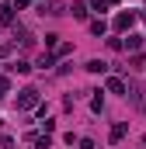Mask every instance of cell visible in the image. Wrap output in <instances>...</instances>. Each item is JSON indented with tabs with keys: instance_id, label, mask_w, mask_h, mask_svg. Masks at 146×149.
I'll use <instances>...</instances> for the list:
<instances>
[{
	"instance_id": "obj_7",
	"label": "cell",
	"mask_w": 146,
	"mask_h": 149,
	"mask_svg": "<svg viewBox=\"0 0 146 149\" xmlns=\"http://www.w3.org/2000/svg\"><path fill=\"white\" fill-rule=\"evenodd\" d=\"M0 10H4V14H0V24H14V10H11V3H4Z\"/></svg>"
},
{
	"instance_id": "obj_10",
	"label": "cell",
	"mask_w": 146,
	"mask_h": 149,
	"mask_svg": "<svg viewBox=\"0 0 146 149\" xmlns=\"http://www.w3.org/2000/svg\"><path fill=\"white\" fill-rule=\"evenodd\" d=\"M105 28H108V24H105V17H98V21H91V31H94V35H105Z\"/></svg>"
},
{
	"instance_id": "obj_16",
	"label": "cell",
	"mask_w": 146,
	"mask_h": 149,
	"mask_svg": "<svg viewBox=\"0 0 146 149\" xmlns=\"http://www.w3.org/2000/svg\"><path fill=\"white\" fill-rule=\"evenodd\" d=\"M0 125H4V118H0Z\"/></svg>"
},
{
	"instance_id": "obj_4",
	"label": "cell",
	"mask_w": 146,
	"mask_h": 149,
	"mask_svg": "<svg viewBox=\"0 0 146 149\" xmlns=\"http://www.w3.org/2000/svg\"><path fill=\"white\" fill-rule=\"evenodd\" d=\"M122 45H125L129 52H139V49H143V35H129L125 42H122Z\"/></svg>"
},
{
	"instance_id": "obj_5",
	"label": "cell",
	"mask_w": 146,
	"mask_h": 149,
	"mask_svg": "<svg viewBox=\"0 0 146 149\" xmlns=\"http://www.w3.org/2000/svg\"><path fill=\"white\" fill-rule=\"evenodd\" d=\"M125 132H129V125H125V121H118V125L111 128V142H122V139H125Z\"/></svg>"
},
{
	"instance_id": "obj_2",
	"label": "cell",
	"mask_w": 146,
	"mask_h": 149,
	"mask_svg": "<svg viewBox=\"0 0 146 149\" xmlns=\"http://www.w3.org/2000/svg\"><path fill=\"white\" fill-rule=\"evenodd\" d=\"M132 24H136V14H132V10H122V14L115 17V28H118V31H129Z\"/></svg>"
},
{
	"instance_id": "obj_3",
	"label": "cell",
	"mask_w": 146,
	"mask_h": 149,
	"mask_svg": "<svg viewBox=\"0 0 146 149\" xmlns=\"http://www.w3.org/2000/svg\"><path fill=\"white\" fill-rule=\"evenodd\" d=\"M129 94H132V104H136L139 111H146V90L143 87H129Z\"/></svg>"
},
{
	"instance_id": "obj_9",
	"label": "cell",
	"mask_w": 146,
	"mask_h": 149,
	"mask_svg": "<svg viewBox=\"0 0 146 149\" xmlns=\"http://www.w3.org/2000/svg\"><path fill=\"white\" fill-rule=\"evenodd\" d=\"M73 17H77V21H87V7H84V3H73Z\"/></svg>"
},
{
	"instance_id": "obj_12",
	"label": "cell",
	"mask_w": 146,
	"mask_h": 149,
	"mask_svg": "<svg viewBox=\"0 0 146 149\" xmlns=\"http://www.w3.org/2000/svg\"><path fill=\"white\" fill-rule=\"evenodd\" d=\"M11 70H14V73H32V66H28V63H14Z\"/></svg>"
},
{
	"instance_id": "obj_11",
	"label": "cell",
	"mask_w": 146,
	"mask_h": 149,
	"mask_svg": "<svg viewBox=\"0 0 146 149\" xmlns=\"http://www.w3.org/2000/svg\"><path fill=\"white\" fill-rule=\"evenodd\" d=\"M132 70H146V56H143V52H139V56L132 59Z\"/></svg>"
},
{
	"instance_id": "obj_14",
	"label": "cell",
	"mask_w": 146,
	"mask_h": 149,
	"mask_svg": "<svg viewBox=\"0 0 146 149\" xmlns=\"http://www.w3.org/2000/svg\"><path fill=\"white\" fill-rule=\"evenodd\" d=\"M80 149H94V139H80Z\"/></svg>"
},
{
	"instance_id": "obj_15",
	"label": "cell",
	"mask_w": 146,
	"mask_h": 149,
	"mask_svg": "<svg viewBox=\"0 0 146 149\" xmlns=\"http://www.w3.org/2000/svg\"><path fill=\"white\" fill-rule=\"evenodd\" d=\"M11 3H14V7H28L32 0H11Z\"/></svg>"
},
{
	"instance_id": "obj_6",
	"label": "cell",
	"mask_w": 146,
	"mask_h": 149,
	"mask_svg": "<svg viewBox=\"0 0 146 149\" xmlns=\"http://www.w3.org/2000/svg\"><path fill=\"white\" fill-rule=\"evenodd\" d=\"M108 94H125V83L118 76H108Z\"/></svg>"
},
{
	"instance_id": "obj_1",
	"label": "cell",
	"mask_w": 146,
	"mask_h": 149,
	"mask_svg": "<svg viewBox=\"0 0 146 149\" xmlns=\"http://www.w3.org/2000/svg\"><path fill=\"white\" fill-rule=\"evenodd\" d=\"M32 108H38V90L35 87H25L18 94V111H32Z\"/></svg>"
},
{
	"instance_id": "obj_13",
	"label": "cell",
	"mask_w": 146,
	"mask_h": 149,
	"mask_svg": "<svg viewBox=\"0 0 146 149\" xmlns=\"http://www.w3.org/2000/svg\"><path fill=\"white\" fill-rule=\"evenodd\" d=\"M7 90H11V80H7V76H0V97H4Z\"/></svg>"
},
{
	"instance_id": "obj_8",
	"label": "cell",
	"mask_w": 146,
	"mask_h": 149,
	"mask_svg": "<svg viewBox=\"0 0 146 149\" xmlns=\"http://www.w3.org/2000/svg\"><path fill=\"white\" fill-rule=\"evenodd\" d=\"M87 70H91V73H105V70H108V63H101V59H91V63H87Z\"/></svg>"
}]
</instances>
